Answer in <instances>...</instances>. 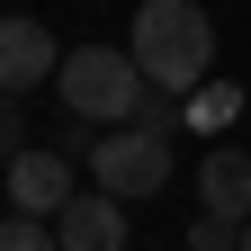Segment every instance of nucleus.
Returning <instances> with one entry per match:
<instances>
[{"label":"nucleus","instance_id":"10","mask_svg":"<svg viewBox=\"0 0 251 251\" xmlns=\"http://www.w3.org/2000/svg\"><path fill=\"white\" fill-rule=\"evenodd\" d=\"M188 251H242V225L233 215H198L188 225Z\"/></svg>","mask_w":251,"mask_h":251},{"label":"nucleus","instance_id":"12","mask_svg":"<svg viewBox=\"0 0 251 251\" xmlns=\"http://www.w3.org/2000/svg\"><path fill=\"white\" fill-rule=\"evenodd\" d=\"M242 251H251V225H242Z\"/></svg>","mask_w":251,"mask_h":251},{"label":"nucleus","instance_id":"11","mask_svg":"<svg viewBox=\"0 0 251 251\" xmlns=\"http://www.w3.org/2000/svg\"><path fill=\"white\" fill-rule=\"evenodd\" d=\"M0 152H27V144H18V108H9V99H0Z\"/></svg>","mask_w":251,"mask_h":251},{"label":"nucleus","instance_id":"1","mask_svg":"<svg viewBox=\"0 0 251 251\" xmlns=\"http://www.w3.org/2000/svg\"><path fill=\"white\" fill-rule=\"evenodd\" d=\"M126 54L144 63V81L162 90V99H198V90L215 81V18L198 9V0H144Z\"/></svg>","mask_w":251,"mask_h":251},{"label":"nucleus","instance_id":"7","mask_svg":"<svg viewBox=\"0 0 251 251\" xmlns=\"http://www.w3.org/2000/svg\"><path fill=\"white\" fill-rule=\"evenodd\" d=\"M198 206H206V215H233V225H251V152H233V144H215V152H206V171H198Z\"/></svg>","mask_w":251,"mask_h":251},{"label":"nucleus","instance_id":"8","mask_svg":"<svg viewBox=\"0 0 251 251\" xmlns=\"http://www.w3.org/2000/svg\"><path fill=\"white\" fill-rule=\"evenodd\" d=\"M179 108H188V126H206V135H215V126H233V108H242V90H225V81H206L198 99H179Z\"/></svg>","mask_w":251,"mask_h":251},{"label":"nucleus","instance_id":"3","mask_svg":"<svg viewBox=\"0 0 251 251\" xmlns=\"http://www.w3.org/2000/svg\"><path fill=\"white\" fill-rule=\"evenodd\" d=\"M90 179H99L108 198H162L171 188V135H152V126H108V135L90 144Z\"/></svg>","mask_w":251,"mask_h":251},{"label":"nucleus","instance_id":"5","mask_svg":"<svg viewBox=\"0 0 251 251\" xmlns=\"http://www.w3.org/2000/svg\"><path fill=\"white\" fill-rule=\"evenodd\" d=\"M63 72V45L45 18H0V99H18V90H36Z\"/></svg>","mask_w":251,"mask_h":251},{"label":"nucleus","instance_id":"9","mask_svg":"<svg viewBox=\"0 0 251 251\" xmlns=\"http://www.w3.org/2000/svg\"><path fill=\"white\" fill-rule=\"evenodd\" d=\"M0 251H63V242H54L45 215H9V225H0Z\"/></svg>","mask_w":251,"mask_h":251},{"label":"nucleus","instance_id":"6","mask_svg":"<svg viewBox=\"0 0 251 251\" xmlns=\"http://www.w3.org/2000/svg\"><path fill=\"white\" fill-rule=\"evenodd\" d=\"M54 242H63V251H126V198L81 188V198L54 215Z\"/></svg>","mask_w":251,"mask_h":251},{"label":"nucleus","instance_id":"4","mask_svg":"<svg viewBox=\"0 0 251 251\" xmlns=\"http://www.w3.org/2000/svg\"><path fill=\"white\" fill-rule=\"evenodd\" d=\"M81 188H72V152H45V144H27V152H9V206L18 215H54L72 206Z\"/></svg>","mask_w":251,"mask_h":251},{"label":"nucleus","instance_id":"13","mask_svg":"<svg viewBox=\"0 0 251 251\" xmlns=\"http://www.w3.org/2000/svg\"><path fill=\"white\" fill-rule=\"evenodd\" d=\"M162 251H171V242H162Z\"/></svg>","mask_w":251,"mask_h":251},{"label":"nucleus","instance_id":"2","mask_svg":"<svg viewBox=\"0 0 251 251\" xmlns=\"http://www.w3.org/2000/svg\"><path fill=\"white\" fill-rule=\"evenodd\" d=\"M54 90H63V108H72L81 126H135L144 117V99H152V81H144V63L126 54V45H72L63 54V72H54Z\"/></svg>","mask_w":251,"mask_h":251}]
</instances>
